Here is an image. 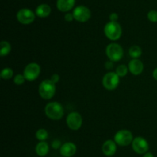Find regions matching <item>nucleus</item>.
I'll use <instances>...</instances> for the list:
<instances>
[{
  "instance_id": "nucleus-3",
  "label": "nucleus",
  "mask_w": 157,
  "mask_h": 157,
  "mask_svg": "<svg viewBox=\"0 0 157 157\" xmlns=\"http://www.w3.org/2000/svg\"><path fill=\"white\" fill-rule=\"evenodd\" d=\"M56 91L55 83L51 79H44L40 83L38 92L40 96L44 99H50L55 95Z\"/></svg>"
},
{
  "instance_id": "nucleus-21",
  "label": "nucleus",
  "mask_w": 157,
  "mask_h": 157,
  "mask_svg": "<svg viewBox=\"0 0 157 157\" xmlns=\"http://www.w3.org/2000/svg\"><path fill=\"white\" fill-rule=\"evenodd\" d=\"M35 136L39 141H44L48 137V132L44 129H39L35 133Z\"/></svg>"
},
{
  "instance_id": "nucleus-11",
  "label": "nucleus",
  "mask_w": 157,
  "mask_h": 157,
  "mask_svg": "<svg viewBox=\"0 0 157 157\" xmlns=\"http://www.w3.org/2000/svg\"><path fill=\"white\" fill-rule=\"evenodd\" d=\"M132 148L133 151L138 154H145L149 149V143L144 138L137 136L132 142Z\"/></svg>"
},
{
  "instance_id": "nucleus-5",
  "label": "nucleus",
  "mask_w": 157,
  "mask_h": 157,
  "mask_svg": "<svg viewBox=\"0 0 157 157\" xmlns=\"http://www.w3.org/2000/svg\"><path fill=\"white\" fill-rule=\"evenodd\" d=\"M133 140V134L130 131L127 129H122L116 132L114 135V141L121 146H129Z\"/></svg>"
},
{
  "instance_id": "nucleus-13",
  "label": "nucleus",
  "mask_w": 157,
  "mask_h": 157,
  "mask_svg": "<svg viewBox=\"0 0 157 157\" xmlns=\"http://www.w3.org/2000/svg\"><path fill=\"white\" fill-rule=\"evenodd\" d=\"M77 147L75 143H65L61 146L60 148V153L64 157H71L76 153Z\"/></svg>"
},
{
  "instance_id": "nucleus-32",
  "label": "nucleus",
  "mask_w": 157,
  "mask_h": 157,
  "mask_svg": "<svg viewBox=\"0 0 157 157\" xmlns=\"http://www.w3.org/2000/svg\"><path fill=\"white\" fill-rule=\"evenodd\" d=\"M63 157H64V156H63Z\"/></svg>"
},
{
  "instance_id": "nucleus-7",
  "label": "nucleus",
  "mask_w": 157,
  "mask_h": 157,
  "mask_svg": "<svg viewBox=\"0 0 157 157\" xmlns=\"http://www.w3.org/2000/svg\"><path fill=\"white\" fill-rule=\"evenodd\" d=\"M40 72H41V68L39 65L38 63L31 62L25 66L23 75L26 80L32 82L39 76Z\"/></svg>"
},
{
  "instance_id": "nucleus-1",
  "label": "nucleus",
  "mask_w": 157,
  "mask_h": 157,
  "mask_svg": "<svg viewBox=\"0 0 157 157\" xmlns=\"http://www.w3.org/2000/svg\"><path fill=\"white\" fill-rule=\"evenodd\" d=\"M44 112L48 118L58 120L64 115V108L58 102H51L46 105Z\"/></svg>"
},
{
  "instance_id": "nucleus-25",
  "label": "nucleus",
  "mask_w": 157,
  "mask_h": 157,
  "mask_svg": "<svg viewBox=\"0 0 157 157\" xmlns=\"http://www.w3.org/2000/svg\"><path fill=\"white\" fill-rule=\"evenodd\" d=\"M61 146H62V145H61V143L60 142V140H58V139L54 140L52 143V148H53V149H59V148L61 147Z\"/></svg>"
},
{
  "instance_id": "nucleus-15",
  "label": "nucleus",
  "mask_w": 157,
  "mask_h": 157,
  "mask_svg": "<svg viewBox=\"0 0 157 157\" xmlns=\"http://www.w3.org/2000/svg\"><path fill=\"white\" fill-rule=\"evenodd\" d=\"M75 4V0H58L57 1V8L61 12H66L71 10Z\"/></svg>"
},
{
  "instance_id": "nucleus-31",
  "label": "nucleus",
  "mask_w": 157,
  "mask_h": 157,
  "mask_svg": "<svg viewBox=\"0 0 157 157\" xmlns=\"http://www.w3.org/2000/svg\"><path fill=\"white\" fill-rule=\"evenodd\" d=\"M153 76L155 79L157 80V68L154 69V71L153 72Z\"/></svg>"
},
{
  "instance_id": "nucleus-8",
  "label": "nucleus",
  "mask_w": 157,
  "mask_h": 157,
  "mask_svg": "<svg viewBox=\"0 0 157 157\" xmlns=\"http://www.w3.org/2000/svg\"><path fill=\"white\" fill-rule=\"evenodd\" d=\"M66 123L70 129L74 131L78 130L81 127L83 123L82 116L77 112H72L68 114L66 119Z\"/></svg>"
},
{
  "instance_id": "nucleus-4",
  "label": "nucleus",
  "mask_w": 157,
  "mask_h": 157,
  "mask_svg": "<svg viewBox=\"0 0 157 157\" xmlns=\"http://www.w3.org/2000/svg\"><path fill=\"white\" fill-rule=\"evenodd\" d=\"M106 54L110 60L113 62H118L124 56V50L121 45L113 42L107 46Z\"/></svg>"
},
{
  "instance_id": "nucleus-28",
  "label": "nucleus",
  "mask_w": 157,
  "mask_h": 157,
  "mask_svg": "<svg viewBox=\"0 0 157 157\" xmlns=\"http://www.w3.org/2000/svg\"><path fill=\"white\" fill-rule=\"evenodd\" d=\"M109 18H110V22H117L118 15L117 13H115V12H113V13L110 14Z\"/></svg>"
},
{
  "instance_id": "nucleus-20",
  "label": "nucleus",
  "mask_w": 157,
  "mask_h": 157,
  "mask_svg": "<svg viewBox=\"0 0 157 157\" xmlns=\"http://www.w3.org/2000/svg\"><path fill=\"white\" fill-rule=\"evenodd\" d=\"M0 75H1V78L2 79L9 80L13 76V70L11 68H5L2 70Z\"/></svg>"
},
{
  "instance_id": "nucleus-22",
  "label": "nucleus",
  "mask_w": 157,
  "mask_h": 157,
  "mask_svg": "<svg viewBox=\"0 0 157 157\" xmlns=\"http://www.w3.org/2000/svg\"><path fill=\"white\" fill-rule=\"evenodd\" d=\"M129 70V68L127 67L125 65H120L117 67L116 69V73L119 75L120 77H124L127 74Z\"/></svg>"
},
{
  "instance_id": "nucleus-29",
  "label": "nucleus",
  "mask_w": 157,
  "mask_h": 157,
  "mask_svg": "<svg viewBox=\"0 0 157 157\" xmlns=\"http://www.w3.org/2000/svg\"><path fill=\"white\" fill-rule=\"evenodd\" d=\"M105 67L106 69H110L113 67V62L111 61V60H109L107 62L105 63Z\"/></svg>"
},
{
  "instance_id": "nucleus-6",
  "label": "nucleus",
  "mask_w": 157,
  "mask_h": 157,
  "mask_svg": "<svg viewBox=\"0 0 157 157\" xmlns=\"http://www.w3.org/2000/svg\"><path fill=\"white\" fill-rule=\"evenodd\" d=\"M120 83V76L116 72H107L104 75L102 79V84L107 90H113Z\"/></svg>"
},
{
  "instance_id": "nucleus-19",
  "label": "nucleus",
  "mask_w": 157,
  "mask_h": 157,
  "mask_svg": "<svg viewBox=\"0 0 157 157\" xmlns=\"http://www.w3.org/2000/svg\"><path fill=\"white\" fill-rule=\"evenodd\" d=\"M129 54L133 58H138L142 55V49L138 46H133L129 49Z\"/></svg>"
},
{
  "instance_id": "nucleus-23",
  "label": "nucleus",
  "mask_w": 157,
  "mask_h": 157,
  "mask_svg": "<svg viewBox=\"0 0 157 157\" xmlns=\"http://www.w3.org/2000/svg\"><path fill=\"white\" fill-rule=\"evenodd\" d=\"M25 78L24 75H21V74H18V75H15L14 77V83L15 84L18 85V86H21L25 81Z\"/></svg>"
},
{
  "instance_id": "nucleus-17",
  "label": "nucleus",
  "mask_w": 157,
  "mask_h": 157,
  "mask_svg": "<svg viewBox=\"0 0 157 157\" xmlns=\"http://www.w3.org/2000/svg\"><path fill=\"white\" fill-rule=\"evenodd\" d=\"M35 152H36L37 155H39V156H45L49 152L48 144L44 141H40V143H38L36 145Z\"/></svg>"
},
{
  "instance_id": "nucleus-26",
  "label": "nucleus",
  "mask_w": 157,
  "mask_h": 157,
  "mask_svg": "<svg viewBox=\"0 0 157 157\" xmlns=\"http://www.w3.org/2000/svg\"><path fill=\"white\" fill-rule=\"evenodd\" d=\"M50 79L52 80V81L54 83H55V84H56V83H58V82H59V80H60L59 75H58V74H57V73L53 74V75H52V77H51Z\"/></svg>"
},
{
  "instance_id": "nucleus-24",
  "label": "nucleus",
  "mask_w": 157,
  "mask_h": 157,
  "mask_svg": "<svg viewBox=\"0 0 157 157\" xmlns=\"http://www.w3.org/2000/svg\"><path fill=\"white\" fill-rule=\"evenodd\" d=\"M147 18L152 22H157V11L150 10L147 14Z\"/></svg>"
},
{
  "instance_id": "nucleus-12",
  "label": "nucleus",
  "mask_w": 157,
  "mask_h": 157,
  "mask_svg": "<svg viewBox=\"0 0 157 157\" xmlns=\"http://www.w3.org/2000/svg\"><path fill=\"white\" fill-rule=\"evenodd\" d=\"M128 68L129 71L133 75H138L143 72V70H144V63L141 62V60L138 59V58H133L129 62Z\"/></svg>"
},
{
  "instance_id": "nucleus-2",
  "label": "nucleus",
  "mask_w": 157,
  "mask_h": 157,
  "mask_svg": "<svg viewBox=\"0 0 157 157\" xmlns=\"http://www.w3.org/2000/svg\"><path fill=\"white\" fill-rule=\"evenodd\" d=\"M106 36L112 41H117L122 35V28L117 22H109L105 25L104 29Z\"/></svg>"
},
{
  "instance_id": "nucleus-14",
  "label": "nucleus",
  "mask_w": 157,
  "mask_h": 157,
  "mask_svg": "<svg viewBox=\"0 0 157 157\" xmlns=\"http://www.w3.org/2000/svg\"><path fill=\"white\" fill-rule=\"evenodd\" d=\"M102 151L103 153L107 156H112L117 152V143L113 140H107L103 144Z\"/></svg>"
},
{
  "instance_id": "nucleus-10",
  "label": "nucleus",
  "mask_w": 157,
  "mask_h": 157,
  "mask_svg": "<svg viewBox=\"0 0 157 157\" xmlns=\"http://www.w3.org/2000/svg\"><path fill=\"white\" fill-rule=\"evenodd\" d=\"M74 18L80 22H85L90 19L91 16L90 10L84 6H79L75 8L73 11Z\"/></svg>"
},
{
  "instance_id": "nucleus-18",
  "label": "nucleus",
  "mask_w": 157,
  "mask_h": 157,
  "mask_svg": "<svg viewBox=\"0 0 157 157\" xmlns=\"http://www.w3.org/2000/svg\"><path fill=\"white\" fill-rule=\"evenodd\" d=\"M0 46H1V49H0V55L2 57L6 56L9 54V52L12 50V47L11 45L9 44V42L7 41H2L0 43Z\"/></svg>"
},
{
  "instance_id": "nucleus-9",
  "label": "nucleus",
  "mask_w": 157,
  "mask_h": 157,
  "mask_svg": "<svg viewBox=\"0 0 157 157\" xmlns=\"http://www.w3.org/2000/svg\"><path fill=\"white\" fill-rule=\"evenodd\" d=\"M35 15L31 9H21L17 12V20L22 25H29L35 21Z\"/></svg>"
},
{
  "instance_id": "nucleus-30",
  "label": "nucleus",
  "mask_w": 157,
  "mask_h": 157,
  "mask_svg": "<svg viewBox=\"0 0 157 157\" xmlns=\"http://www.w3.org/2000/svg\"><path fill=\"white\" fill-rule=\"evenodd\" d=\"M143 157H154V155H153L151 152H146Z\"/></svg>"
},
{
  "instance_id": "nucleus-16",
  "label": "nucleus",
  "mask_w": 157,
  "mask_h": 157,
  "mask_svg": "<svg viewBox=\"0 0 157 157\" xmlns=\"http://www.w3.org/2000/svg\"><path fill=\"white\" fill-rule=\"evenodd\" d=\"M52 12V9L47 4H41L35 9V14L39 18H46Z\"/></svg>"
},
{
  "instance_id": "nucleus-27",
  "label": "nucleus",
  "mask_w": 157,
  "mask_h": 157,
  "mask_svg": "<svg viewBox=\"0 0 157 157\" xmlns=\"http://www.w3.org/2000/svg\"><path fill=\"white\" fill-rule=\"evenodd\" d=\"M64 19H65L66 22H72L75 18H74L73 13H67L65 15H64Z\"/></svg>"
}]
</instances>
